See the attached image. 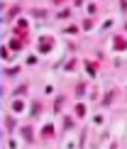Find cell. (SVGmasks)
<instances>
[{
    "label": "cell",
    "mask_w": 127,
    "mask_h": 149,
    "mask_svg": "<svg viewBox=\"0 0 127 149\" xmlns=\"http://www.w3.org/2000/svg\"><path fill=\"white\" fill-rule=\"evenodd\" d=\"M115 49H127V42H125V37H115Z\"/></svg>",
    "instance_id": "obj_1"
},
{
    "label": "cell",
    "mask_w": 127,
    "mask_h": 149,
    "mask_svg": "<svg viewBox=\"0 0 127 149\" xmlns=\"http://www.w3.org/2000/svg\"><path fill=\"white\" fill-rule=\"evenodd\" d=\"M52 49V39H44V42H39V52H49Z\"/></svg>",
    "instance_id": "obj_2"
},
{
    "label": "cell",
    "mask_w": 127,
    "mask_h": 149,
    "mask_svg": "<svg viewBox=\"0 0 127 149\" xmlns=\"http://www.w3.org/2000/svg\"><path fill=\"white\" fill-rule=\"evenodd\" d=\"M22 137L27 139V142H32L34 137H32V127H22Z\"/></svg>",
    "instance_id": "obj_3"
},
{
    "label": "cell",
    "mask_w": 127,
    "mask_h": 149,
    "mask_svg": "<svg viewBox=\"0 0 127 149\" xmlns=\"http://www.w3.org/2000/svg\"><path fill=\"white\" fill-rule=\"evenodd\" d=\"M52 134H54V125H47L42 130V137H52Z\"/></svg>",
    "instance_id": "obj_4"
},
{
    "label": "cell",
    "mask_w": 127,
    "mask_h": 149,
    "mask_svg": "<svg viewBox=\"0 0 127 149\" xmlns=\"http://www.w3.org/2000/svg\"><path fill=\"white\" fill-rule=\"evenodd\" d=\"M17 15H20V8H17V5L8 10V20H12V17H17Z\"/></svg>",
    "instance_id": "obj_5"
},
{
    "label": "cell",
    "mask_w": 127,
    "mask_h": 149,
    "mask_svg": "<svg viewBox=\"0 0 127 149\" xmlns=\"http://www.w3.org/2000/svg\"><path fill=\"white\" fill-rule=\"evenodd\" d=\"M76 115H78V117H83V115H86V105H81V103L76 105Z\"/></svg>",
    "instance_id": "obj_6"
},
{
    "label": "cell",
    "mask_w": 127,
    "mask_h": 149,
    "mask_svg": "<svg viewBox=\"0 0 127 149\" xmlns=\"http://www.w3.org/2000/svg\"><path fill=\"white\" fill-rule=\"evenodd\" d=\"M10 49H22V39H12L10 42Z\"/></svg>",
    "instance_id": "obj_7"
},
{
    "label": "cell",
    "mask_w": 127,
    "mask_h": 149,
    "mask_svg": "<svg viewBox=\"0 0 127 149\" xmlns=\"http://www.w3.org/2000/svg\"><path fill=\"white\" fill-rule=\"evenodd\" d=\"M17 73H20V69L15 66V69H8V71H5V76H17Z\"/></svg>",
    "instance_id": "obj_8"
},
{
    "label": "cell",
    "mask_w": 127,
    "mask_h": 149,
    "mask_svg": "<svg viewBox=\"0 0 127 149\" xmlns=\"http://www.w3.org/2000/svg\"><path fill=\"white\" fill-rule=\"evenodd\" d=\"M86 71H88V73H91V76H95V66L91 64V61H88V64H86Z\"/></svg>",
    "instance_id": "obj_9"
},
{
    "label": "cell",
    "mask_w": 127,
    "mask_h": 149,
    "mask_svg": "<svg viewBox=\"0 0 127 149\" xmlns=\"http://www.w3.org/2000/svg\"><path fill=\"white\" fill-rule=\"evenodd\" d=\"M32 15H34V17H47V10H34Z\"/></svg>",
    "instance_id": "obj_10"
},
{
    "label": "cell",
    "mask_w": 127,
    "mask_h": 149,
    "mask_svg": "<svg viewBox=\"0 0 127 149\" xmlns=\"http://www.w3.org/2000/svg\"><path fill=\"white\" fill-rule=\"evenodd\" d=\"M110 103H112V93H107V95L103 98V105H110Z\"/></svg>",
    "instance_id": "obj_11"
},
{
    "label": "cell",
    "mask_w": 127,
    "mask_h": 149,
    "mask_svg": "<svg viewBox=\"0 0 127 149\" xmlns=\"http://www.w3.org/2000/svg\"><path fill=\"white\" fill-rule=\"evenodd\" d=\"M5 127H8V132L12 130V117H5Z\"/></svg>",
    "instance_id": "obj_12"
},
{
    "label": "cell",
    "mask_w": 127,
    "mask_h": 149,
    "mask_svg": "<svg viewBox=\"0 0 127 149\" xmlns=\"http://www.w3.org/2000/svg\"><path fill=\"white\" fill-rule=\"evenodd\" d=\"M54 3H56V5H59V3H63V0H54Z\"/></svg>",
    "instance_id": "obj_13"
}]
</instances>
